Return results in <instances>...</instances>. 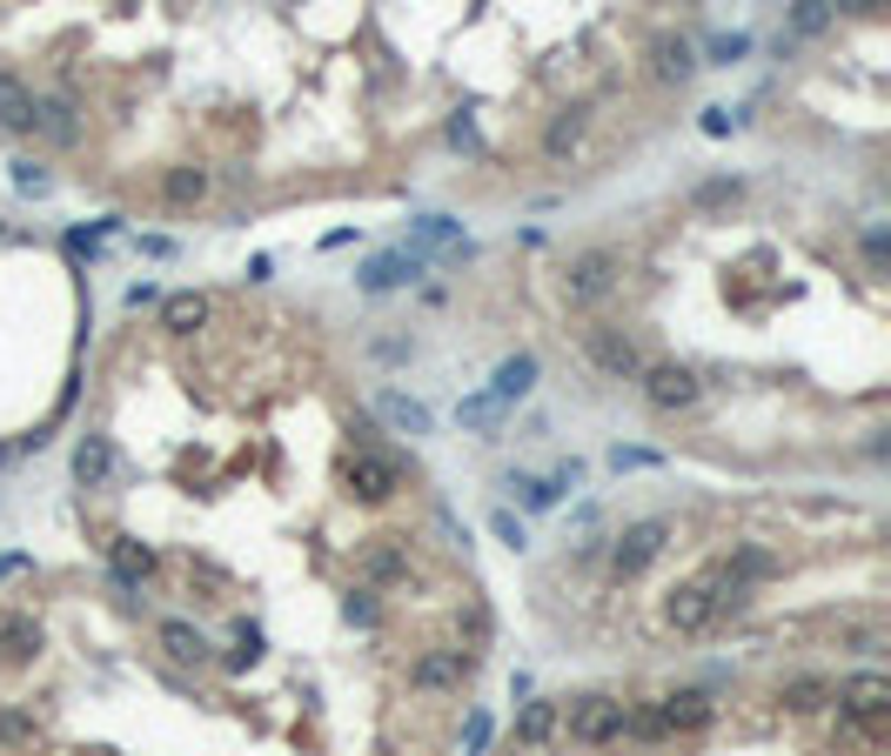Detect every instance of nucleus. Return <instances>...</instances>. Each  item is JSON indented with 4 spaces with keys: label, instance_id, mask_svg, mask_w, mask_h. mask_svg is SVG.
<instances>
[{
    "label": "nucleus",
    "instance_id": "31",
    "mask_svg": "<svg viewBox=\"0 0 891 756\" xmlns=\"http://www.w3.org/2000/svg\"><path fill=\"white\" fill-rule=\"evenodd\" d=\"M784 703H791V710H825V703H832V683H825V677H791V683H784Z\"/></svg>",
    "mask_w": 891,
    "mask_h": 756
},
{
    "label": "nucleus",
    "instance_id": "37",
    "mask_svg": "<svg viewBox=\"0 0 891 756\" xmlns=\"http://www.w3.org/2000/svg\"><path fill=\"white\" fill-rule=\"evenodd\" d=\"M349 442L356 456H376V415H349Z\"/></svg>",
    "mask_w": 891,
    "mask_h": 756
},
{
    "label": "nucleus",
    "instance_id": "34",
    "mask_svg": "<svg viewBox=\"0 0 891 756\" xmlns=\"http://www.w3.org/2000/svg\"><path fill=\"white\" fill-rule=\"evenodd\" d=\"M449 147H463V154H482V134H476V121H469V114H456V121H449Z\"/></svg>",
    "mask_w": 891,
    "mask_h": 756
},
{
    "label": "nucleus",
    "instance_id": "30",
    "mask_svg": "<svg viewBox=\"0 0 891 756\" xmlns=\"http://www.w3.org/2000/svg\"><path fill=\"white\" fill-rule=\"evenodd\" d=\"M738 195H745L738 175H717V182H697V188H691V208H731Z\"/></svg>",
    "mask_w": 891,
    "mask_h": 756
},
{
    "label": "nucleus",
    "instance_id": "13",
    "mask_svg": "<svg viewBox=\"0 0 891 756\" xmlns=\"http://www.w3.org/2000/svg\"><path fill=\"white\" fill-rule=\"evenodd\" d=\"M402 248H410V255H436V248H449V255H469V234H463V221H449V215H423L416 221V234L410 241H402Z\"/></svg>",
    "mask_w": 891,
    "mask_h": 756
},
{
    "label": "nucleus",
    "instance_id": "41",
    "mask_svg": "<svg viewBox=\"0 0 891 756\" xmlns=\"http://www.w3.org/2000/svg\"><path fill=\"white\" fill-rule=\"evenodd\" d=\"M490 529H497V536H503L510 549H523V516H510V510H497V516H490Z\"/></svg>",
    "mask_w": 891,
    "mask_h": 756
},
{
    "label": "nucleus",
    "instance_id": "26",
    "mask_svg": "<svg viewBox=\"0 0 891 756\" xmlns=\"http://www.w3.org/2000/svg\"><path fill=\"white\" fill-rule=\"evenodd\" d=\"M161 649H169L175 662H208V636L195 623H161Z\"/></svg>",
    "mask_w": 891,
    "mask_h": 756
},
{
    "label": "nucleus",
    "instance_id": "44",
    "mask_svg": "<svg viewBox=\"0 0 891 756\" xmlns=\"http://www.w3.org/2000/svg\"><path fill=\"white\" fill-rule=\"evenodd\" d=\"M865 255H871V269H884V228H871V234H865Z\"/></svg>",
    "mask_w": 891,
    "mask_h": 756
},
{
    "label": "nucleus",
    "instance_id": "24",
    "mask_svg": "<svg viewBox=\"0 0 891 756\" xmlns=\"http://www.w3.org/2000/svg\"><path fill=\"white\" fill-rule=\"evenodd\" d=\"M34 134H41V141H54V147H74L80 121H74V108H67V101H34Z\"/></svg>",
    "mask_w": 891,
    "mask_h": 756
},
{
    "label": "nucleus",
    "instance_id": "6",
    "mask_svg": "<svg viewBox=\"0 0 891 756\" xmlns=\"http://www.w3.org/2000/svg\"><path fill=\"white\" fill-rule=\"evenodd\" d=\"M623 710L630 703L623 697H604V690L597 697H577L571 703V736L577 743H623Z\"/></svg>",
    "mask_w": 891,
    "mask_h": 756
},
{
    "label": "nucleus",
    "instance_id": "33",
    "mask_svg": "<svg viewBox=\"0 0 891 756\" xmlns=\"http://www.w3.org/2000/svg\"><path fill=\"white\" fill-rule=\"evenodd\" d=\"M658 462H664L658 449H623V442L610 449V469H617V475H623V469H658Z\"/></svg>",
    "mask_w": 891,
    "mask_h": 756
},
{
    "label": "nucleus",
    "instance_id": "10",
    "mask_svg": "<svg viewBox=\"0 0 891 756\" xmlns=\"http://www.w3.org/2000/svg\"><path fill=\"white\" fill-rule=\"evenodd\" d=\"M664 616H671L677 636H704V629L717 623V610H710V582H704V576H697V582H677L671 603H664Z\"/></svg>",
    "mask_w": 891,
    "mask_h": 756
},
{
    "label": "nucleus",
    "instance_id": "15",
    "mask_svg": "<svg viewBox=\"0 0 891 756\" xmlns=\"http://www.w3.org/2000/svg\"><path fill=\"white\" fill-rule=\"evenodd\" d=\"M556 730H563V703H556V697H530V703L517 710V749H543Z\"/></svg>",
    "mask_w": 891,
    "mask_h": 756
},
{
    "label": "nucleus",
    "instance_id": "8",
    "mask_svg": "<svg viewBox=\"0 0 891 756\" xmlns=\"http://www.w3.org/2000/svg\"><path fill=\"white\" fill-rule=\"evenodd\" d=\"M838 710L865 730V723H878V716L891 710V683L878 677V669H858V677H845V683H838Z\"/></svg>",
    "mask_w": 891,
    "mask_h": 756
},
{
    "label": "nucleus",
    "instance_id": "4",
    "mask_svg": "<svg viewBox=\"0 0 891 756\" xmlns=\"http://www.w3.org/2000/svg\"><path fill=\"white\" fill-rule=\"evenodd\" d=\"M584 355H590L610 382H637V369H643L637 342H630L623 328H610V321H590V328H584Z\"/></svg>",
    "mask_w": 891,
    "mask_h": 756
},
{
    "label": "nucleus",
    "instance_id": "23",
    "mask_svg": "<svg viewBox=\"0 0 891 756\" xmlns=\"http://www.w3.org/2000/svg\"><path fill=\"white\" fill-rule=\"evenodd\" d=\"M108 475H115V449H108V436H80V442H74V482L101 489Z\"/></svg>",
    "mask_w": 891,
    "mask_h": 756
},
{
    "label": "nucleus",
    "instance_id": "29",
    "mask_svg": "<svg viewBox=\"0 0 891 756\" xmlns=\"http://www.w3.org/2000/svg\"><path fill=\"white\" fill-rule=\"evenodd\" d=\"M825 28H832V0H791V34L797 41H812Z\"/></svg>",
    "mask_w": 891,
    "mask_h": 756
},
{
    "label": "nucleus",
    "instance_id": "45",
    "mask_svg": "<svg viewBox=\"0 0 891 756\" xmlns=\"http://www.w3.org/2000/svg\"><path fill=\"white\" fill-rule=\"evenodd\" d=\"M14 576H28V556H0V582H14Z\"/></svg>",
    "mask_w": 891,
    "mask_h": 756
},
{
    "label": "nucleus",
    "instance_id": "22",
    "mask_svg": "<svg viewBox=\"0 0 891 756\" xmlns=\"http://www.w3.org/2000/svg\"><path fill=\"white\" fill-rule=\"evenodd\" d=\"M584 134H590V108H563V114L550 121V134H543V154H550V161L577 154V147H584Z\"/></svg>",
    "mask_w": 891,
    "mask_h": 756
},
{
    "label": "nucleus",
    "instance_id": "9",
    "mask_svg": "<svg viewBox=\"0 0 891 756\" xmlns=\"http://www.w3.org/2000/svg\"><path fill=\"white\" fill-rule=\"evenodd\" d=\"M343 482H349V495H356V502H389V495L402 489V469H395L389 456H349Z\"/></svg>",
    "mask_w": 891,
    "mask_h": 756
},
{
    "label": "nucleus",
    "instance_id": "21",
    "mask_svg": "<svg viewBox=\"0 0 891 756\" xmlns=\"http://www.w3.org/2000/svg\"><path fill=\"white\" fill-rule=\"evenodd\" d=\"M536 388V355L523 349V355H510V362H497V375H490V395L510 408V402H523Z\"/></svg>",
    "mask_w": 891,
    "mask_h": 756
},
{
    "label": "nucleus",
    "instance_id": "39",
    "mask_svg": "<svg viewBox=\"0 0 891 756\" xmlns=\"http://www.w3.org/2000/svg\"><path fill=\"white\" fill-rule=\"evenodd\" d=\"M343 616H349L356 629H369V623H376V596H369V590H356V596L343 603Z\"/></svg>",
    "mask_w": 891,
    "mask_h": 756
},
{
    "label": "nucleus",
    "instance_id": "32",
    "mask_svg": "<svg viewBox=\"0 0 891 756\" xmlns=\"http://www.w3.org/2000/svg\"><path fill=\"white\" fill-rule=\"evenodd\" d=\"M34 716H21V710H0V743H34Z\"/></svg>",
    "mask_w": 891,
    "mask_h": 756
},
{
    "label": "nucleus",
    "instance_id": "12",
    "mask_svg": "<svg viewBox=\"0 0 891 756\" xmlns=\"http://www.w3.org/2000/svg\"><path fill=\"white\" fill-rule=\"evenodd\" d=\"M651 74L664 80V88H684V80L697 74V47L684 34H658L651 41Z\"/></svg>",
    "mask_w": 891,
    "mask_h": 756
},
{
    "label": "nucleus",
    "instance_id": "7",
    "mask_svg": "<svg viewBox=\"0 0 891 756\" xmlns=\"http://www.w3.org/2000/svg\"><path fill=\"white\" fill-rule=\"evenodd\" d=\"M617 288V255L610 248H584V255H571V269H563V295L571 302H604Z\"/></svg>",
    "mask_w": 891,
    "mask_h": 756
},
{
    "label": "nucleus",
    "instance_id": "35",
    "mask_svg": "<svg viewBox=\"0 0 891 756\" xmlns=\"http://www.w3.org/2000/svg\"><path fill=\"white\" fill-rule=\"evenodd\" d=\"M745 54H751V41H745V34H717V41H710V61H724V67L745 61Z\"/></svg>",
    "mask_w": 891,
    "mask_h": 756
},
{
    "label": "nucleus",
    "instance_id": "25",
    "mask_svg": "<svg viewBox=\"0 0 891 756\" xmlns=\"http://www.w3.org/2000/svg\"><path fill=\"white\" fill-rule=\"evenodd\" d=\"M208 321V295H169V302H161V328H169V335H195Z\"/></svg>",
    "mask_w": 891,
    "mask_h": 756
},
{
    "label": "nucleus",
    "instance_id": "14",
    "mask_svg": "<svg viewBox=\"0 0 891 756\" xmlns=\"http://www.w3.org/2000/svg\"><path fill=\"white\" fill-rule=\"evenodd\" d=\"M34 656H41V623H34L28 610L0 616V662H8V669H28Z\"/></svg>",
    "mask_w": 891,
    "mask_h": 756
},
{
    "label": "nucleus",
    "instance_id": "2",
    "mask_svg": "<svg viewBox=\"0 0 891 756\" xmlns=\"http://www.w3.org/2000/svg\"><path fill=\"white\" fill-rule=\"evenodd\" d=\"M469 669H476V649H423V656L410 662V690H423V697H449V690H463V683H469Z\"/></svg>",
    "mask_w": 891,
    "mask_h": 756
},
{
    "label": "nucleus",
    "instance_id": "20",
    "mask_svg": "<svg viewBox=\"0 0 891 756\" xmlns=\"http://www.w3.org/2000/svg\"><path fill=\"white\" fill-rule=\"evenodd\" d=\"M208 188H215L208 167H169V175H161V201H169V208H202Z\"/></svg>",
    "mask_w": 891,
    "mask_h": 756
},
{
    "label": "nucleus",
    "instance_id": "28",
    "mask_svg": "<svg viewBox=\"0 0 891 756\" xmlns=\"http://www.w3.org/2000/svg\"><path fill=\"white\" fill-rule=\"evenodd\" d=\"M724 569H731L738 582H764V576H778L784 562H778L771 549H738V556H724Z\"/></svg>",
    "mask_w": 891,
    "mask_h": 756
},
{
    "label": "nucleus",
    "instance_id": "18",
    "mask_svg": "<svg viewBox=\"0 0 891 756\" xmlns=\"http://www.w3.org/2000/svg\"><path fill=\"white\" fill-rule=\"evenodd\" d=\"M710 716H717L710 690H671V697L658 703V723H664V730H704Z\"/></svg>",
    "mask_w": 891,
    "mask_h": 756
},
{
    "label": "nucleus",
    "instance_id": "17",
    "mask_svg": "<svg viewBox=\"0 0 891 756\" xmlns=\"http://www.w3.org/2000/svg\"><path fill=\"white\" fill-rule=\"evenodd\" d=\"M376 415H382L395 436H430V423H436V415H430L416 395H402V388H382V395H376Z\"/></svg>",
    "mask_w": 891,
    "mask_h": 756
},
{
    "label": "nucleus",
    "instance_id": "16",
    "mask_svg": "<svg viewBox=\"0 0 891 756\" xmlns=\"http://www.w3.org/2000/svg\"><path fill=\"white\" fill-rule=\"evenodd\" d=\"M108 569H115L121 590H141V582L154 576V549H148L141 536H115V543H108Z\"/></svg>",
    "mask_w": 891,
    "mask_h": 756
},
{
    "label": "nucleus",
    "instance_id": "27",
    "mask_svg": "<svg viewBox=\"0 0 891 756\" xmlns=\"http://www.w3.org/2000/svg\"><path fill=\"white\" fill-rule=\"evenodd\" d=\"M503 415H510V408H503V402H497L490 388H482V395H463V408H456V423H463V429H497Z\"/></svg>",
    "mask_w": 891,
    "mask_h": 756
},
{
    "label": "nucleus",
    "instance_id": "11",
    "mask_svg": "<svg viewBox=\"0 0 891 756\" xmlns=\"http://www.w3.org/2000/svg\"><path fill=\"white\" fill-rule=\"evenodd\" d=\"M416 275H423V255H410V248H389V255H376L356 282H362V295H389V288L416 282Z\"/></svg>",
    "mask_w": 891,
    "mask_h": 756
},
{
    "label": "nucleus",
    "instance_id": "38",
    "mask_svg": "<svg viewBox=\"0 0 891 756\" xmlns=\"http://www.w3.org/2000/svg\"><path fill=\"white\" fill-rule=\"evenodd\" d=\"M482 743H490V716L469 710V723H463V749H469V756H482Z\"/></svg>",
    "mask_w": 891,
    "mask_h": 756
},
{
    "label": "nucleus",
    "instance_id": "43",
    "mask_svg": "<svg viewBox=\"0 0 891 756\" xmlns=\"http://www.w3.org/2000/svg\"><path fill=\"white\" fill-rule=\"evenodd\" d=\"M884 0H832V14H878Z\"/></svg>",
    "mask_w": 891,
    "mask_h": 756
},
{
    "label": "nucleus",
    "instance_id": "3",
    "mask_svg": "<svg viewBox=\"0 0 891 756\" xmlns=\"http://www.w3.org/2000/svg\"><path fill=\"white\" fill-rule=\"evenodd\" d=\"M664 549H671V523H664V516H643V523H630V529L617 536L610 569H617V576H643Z\"/></svg>",
    "mask_w": 891,
    "mask_h": 756
},
{
    "label": "nucleus",
    "instance_id": "5",
    "mask_svg": "<svg viewBox=\"0 0 891 756\" xmlns=\"http://www.w3.org/2000/svg\"><path fill=\"white\" fill-rule=\"evenodd\" d=\"M402 576H410V543L402 536H369L356 549V582L362 590H389V582H402Z\"/></svg>",
    "mask_w": 891,
    "mask_h": 756
},
{
    "label": "nucleus",
    "instance_id": "36",
    "mask_svg": "<svg viewBox=\"0 0 891 756\" xmlns=\"http://www.w3.org/2000/svg\"><path fill=\"white\" fill-rule=\"evenodd\" d=\"M14 188H21V195H47V167H34V161H14Z\"/></svg>",
    "mask_w": 891,
    "mask_h": 756
},
{
    "label": "nucleus",
    "instance_id": "42",
    "mask_svg": "<svg viewBox=\"0 0 891 756\" xmlns=\"http://www.w3.org/2000/svg\"><path fill=\"white\" fill-rule=\"evenodd\" d=\"M731 128H738V114H724V108H704V134H710V141H724Z\"/></svg>",
    "mask_w": 891,
    "mask_h": 756
},
{
    "label": "nucleus",
    "instance_id": "40",
    "mask_svg": "<svg viewBox=\"0 0 891 756\" xmlns=\"http://www.w3.org/2000/svg\"><path fill=\"white\" fill-rule=\"evenodd\" d=\"M256 656H262V636H256V629H241V643H235V656H228V669H249Z\"/></svg>",
    "mask_w": 891,
    "mask_h": 756
},
{
    "label": "nucleus",
    "instance_id": "19",
    "mask_svg": "<svg viewBox=\"0 0 891 756\" xmlns=\"http://www.w3.org/2000/svg\"><path fill=\"white\" fill-rule=\"evenodd\" d=\"M0 128H8V134H34V88L21 74H8V67H0Z\"/></svg>",
    "mask_w": 891,
    "mask_h": 756
},
{
    "label": "nucleus",
    "instance_id": "1",
    "mask_svg": "<svg viewBox=\"0 0 891 756\" xmlns=\"http://www.w3.org/2000/svg\"><path fill=\"white\" fill-rule=\"evenodd\" d=\"M637 388H643V402H651L658 415L697 408V395H704V382H697L691 362H643V369H637Z\"/></svg>",
    "mask_w": 891,
    "mask_h": 756
}]
</instances>
